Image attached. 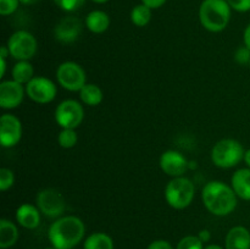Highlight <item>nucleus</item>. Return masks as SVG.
Masks as SVG:
<instances>
[{
	"instance_id": "nucleus-34",
	"label": "nucleus",
	"mask_w": 250,
	"mask_h": 249,
	"mask_svg": "<svg viewBox=\"0 0 250 249\" xmlns=\"http://www.w3.org/2000/svg\"><path fill=\"white\" fill-rule=\"evenodd\" d=\"M244 44H246L247 48L250 49V23L247 26L246 31H244Z\"/></svg>"
},
{
	"instance_id": "nucleus-36",
	"label": "nucleus",
	"mask_w": 250,
	"mask_h": 249,
	"mask_svg": "<svg viewBox=\"0 0 250 249\" xmlns=\"http://www.w3.org/2000/svg\"><path fill=\"white\" fill-rule=\"evenodd\" d=\"M244 161H246V164L250 168V149H248V150L246 151V154H244Z\"/></svg>"
},
{
	"instance_id": "nucleus-19",
	"label": "nucleus",
	"mask_w": 250,
	"mask_h": 249,
	"mask_svg": "<svg viewBox=\"0 0 250 249\" xmlns=\"http://www.w3.org/2000/svg\"><path fill=\"white\" fill-rule=\"evenodd\" d=\"M19 239V229L9 220L0 221V248L7 249L14 246Z\"/></svg>"
},
{
	"instance_id": "nucleus-12",
	"label": "nucleus",
	"mask_w": 250,
	"mask_h": 249,
	"mask_svg": "<svg viewBox=\"0 0 250 249\" xmlns=\"http://www.w3.org/2000/svg\"><path fill=\"white\" fill-rule=\"evenodd\" d=\"M83 24L80 19L73 16L63 17L60 22L55 26L54 29V36L55 39L60 43L68 44L73 43L77 38H80L82 33Z\"/></svg>"
},
{
	"instance_id": "nucleus-17",
	"label": "nucleus",
	"mask_w": 250,
	"mask_h": 249,
	"mask_svg": "<svg viewBox=\"0 0 250 249\" xmlns=\"http://www.w3.org/2000/svg\"><path fill=\"white\" fill-rule=\"evenodd\" d=\"M232 188L241 199L250 200V168H241L231 178Z\"/></svg>"
},
{
	"instance_id": "nucleus-8",
	"label": "nucleus",
	"mask_w": 250,
	"mask_h": 249,
	"mask_svg": "<svg viewBox=\"0 0 250 249\" xmlns=\"http://www.w3.org/2000/svg\"><path fill=\"white\" fill-rule=\"evenodd\" d=\"M84 111L82 105L72 99L63 100L55 110V120L62 128H77L83 121Z\"/></svg>"
},
{
	"instance_id": "nucleus-41",
	"label": "nucleus",
	"mask_w": 250,
	"mask_h": 249,
	"mask_svg": "<svg viewBox=\"0 0 250 249\" xmlns=\"http://www.w3.org/2000/svg\"><path fill=\"white\" fill-rule=\"evenodd\" d=\"M249 67H250V62H249Z\"/></svg>"
},
{
	"instance_id": "nucleus-4",
	"label": "nucleus",
	"mask_w": 250,
	"mask_h": 249,
	"mask_svg": "<svg viewBox=\"0 0 250 249\" xmlns=\"http://www.w3.org/2000/svg\"><path fill=\"white\" fill-rule=\"evenodd\" d=\"M243 145L236 139H222L217 142L211 150V160L216 166L229 168L238 165L244 159Z\"/></svg>"
},
{
	"instance_id": "nucleus-5",
	"label": "nucleus",
	"mask_w": 250,
	"mask_h": 249,
	"mask_svg": "<svg viewBox=\"0 0 250 249\" xmlns=\"http://www.w3.org/2000/svg\"><path fill=\"white\" fill-rule=\"evenodd\" d=\"M165 198L173 209H185L189 207L194 198V185L187 177H175L166 186Z\"/></svg>"
},
{
	"instance_id": "nucleus-35",
	"label": "nucleus",
	"mask_w": 250,
	"mask_h": 249,
	"mask_svg": "<svg viewBox=\"0 0 250 249\" xmlns=\"http://www.w3.org/2000/svg\"><path fill=\"white\" fill-rule=\"evenodd\" d=\"M0 67H1V72H0V77H4L5 70H6V61L4 58H0Z\"/></svg>"
},
{
	"instance_id": "nucleus-11",
	"label": "nucleus",
	"mask_w": 250,
	"mask_h": 249,
	"mask_svg": "<svg viewBox=\"0 0 250 249\" xmlns=\"http://www.w3.org/2000/svg\"><path fill=\"white\" fill-rule=\"evenodd\" d=\"M22 137L21 121L16 116L4 114L0 117V143L5 148L16 145Z\"/></svg>"
},
{
	"instance_id": "nucleus-22",
	"label": "nucleus",
	"mask_w": 250,
	"mask_h": 249,
	"mask_svg": "<svg viewBox=\"0 0 250 249\" xmlns=\"http://www.w3.org/2000/svg\"><path fill=\"white\" fill-rule=\"evenodd\" d=\"M33 67L28 61H19L12 68V78L20 84H27L33 78Z\"/></svg>"
},
{
	"instance_id": "nucleus-21",
	"label": "nucleus",
	"mask_w": 250,
	"mask_h": 249,
	"mask_svg": "<svg viewBox=\"0 0 250 249\" xmlns=\"http://www.w3.org/2000/svg\"><path fill=\"white\" fill-rule=\"evenodd\" d=\"M84 249H114L111 237L103 232L92 233L84 242Z\"/></svg>"
},
{
	"instance_id": "nucleus-38",
	"label": "nucleus",
	"mask_w": 250,
	"mask_h": 249,
	"mask_svg": "<svg viewBox=\"0 0 250 249\" xmlns=\"http://www.w3.org/2000/svg\"><path fill=\"white\" fill-rule=\"evenodd\" d=\"M205 249H224V248L220 246H217V244H210V246L205 247Z\"/></svg>"
},
{
	"instance_id": "nucleus-29",
	"label": "nucleus",
	"mask_w": 250,
	"mask_h": 249,
	"mask_svg": "<svg viewBox=\"0 0 250 249\" xmlns=\"http://www.w3.org/2000/svg\"><path fill=\"white\" fill-rule=\"evenodd\" d=\"M231 9L238 12H247L250 10V0H227Z\"/></svg>"
},
{
	"instance_id": "nucleus-39",
	"label": "nucleus",
	"mask_w": 250,
	"mask_h": 249,
	"mask_svg": "<svg viewBox=\"0 0 250 249\" xmlns=\"http://www.w3.org/2000/svg\"><path fill=\"white\" fill-rule=\"evenodd\" d=\"M92 1L97 2V4H104V2L109 1V0H92Z\"/></svg>"
},
{
	"instance_id": "nucleus-28",
	"label": "nucleus",
	"mask_w": 250,
	"mask_h": 249,
	"mask_svg": "<svg viewBox=\"0 0 250 249\" xmlns=\"http://www.w3.org/2000/svg\"><path fill=\"white\" fill-rule=\"evenodd\" d=\"M20 0H0V14L2 16L14 14L17 10Z\"/></svg>"
},
{
	"instance_id": "nucleus-31",
	"label": "nucleus",
	"mask_w": 250,
	"mask_h": 249,
	"mask_svg": "<svg viewBox=\"0 0 250 249\" xmlns=\"http://www.w3.org/2000/svg\"><path fill=\"white\" fill-rule=\"evenodd\" d=\"M148 249H173V248L167 241L159 239V241H154L153 243L149 244Z\"/></svg>"
},
{
	"instance_id": "nucleus-23",
	"label": "nucleus",
	"mask_w": 250,
	"mask_h": 249,
	"mask_svg": "<svg viewBox=\"0 0 250 249\" xmlns=\"http://www.w3.org/2000/svg\"><path fill=\"white\" fill-rule=\"evenodd\" d=\"M131 20L137 27L146 26L151 20V9L144 4L137 5L132 10Z\"/></svg>"
},
{
	"instance_id": "nucleus-13",
	"label": "nucleus",
	"mask_w": 250,
	"mask_h": 249,
	"mask_svg": "<svg viewBox=\"0 0 250 249\" xmlns=\"http://www.w3.org/2000/svg\"><path fill=\"white\" fill-rule=\"evenodd\" d=\"M24 90L16 81H4L0 83V106L2 109H15L23 100Z\"/></svg>"
},
{
	"instance_id": "nucleus-20",
	"label": "nucleus",
	"mask_w": 250,
	"mask_h": 249,
	"mask_svg": "<svg viewBox=\"0 0 250 249\" xmlns=\"http://www.w3.org/2000/svg\"><path fill=\"white\" fill-rule=\"evenodd\" d=\"M80 97L81 100L89 106H97L103 102L102 89L93 83H88L80 90Z\"/></svg>"
},
{
	"instance_id": "nucleus-6",
	"label": "nucleus",
	"mask_w": 250,
	"mask_h": 249,
	"mask_svg": "<svg viewBox=\"0 0 250 249\" xmlns=\"http://www.w3.org/2000/svg\"><path fill=\"white\" fill-rule=\"evenodd\" d=\"M10 55L19 61H27L37 53V41L27 31H17L7 42Z\"/></svg>"
},
{
	"instance_id": "nucleus-27",
	"label": "nucleus",
	"mask_w": 250,
	"mask_h": 249,
	"mask_svg": "<svg viewBox=\"0 0 250 249\" xmlns=\"http://www.w3.org/2000/svg\"><path fill=\"white\" fill-rule=\"evenodd\" d=\"M54 1H55V4L58 5L60 9L68 12H72L81 9V7L84 5L85 0H54Z\"/></svg>"
},
{
	"instance_id": "nucleus-14",
	"label": "nucleus",
	"mask_w": 250,
	"mask_h": 249,
	"mask_svg": "<svg viewBox=\"0 0 250 249\" xmlns=\"http://www.w3.org/2000/svg\"><path fill=\"white\" fill-rule=\"evenodd\" d=\"M161 170L168 176L181 177L188 167V161L185 156L176 150H167L160 158Z\"/></svg>"
},
{
	"instance_id": "nucleus-40",
	"label": "nucleus",
	"mask_w": 250,
	"mask_h": 249,
	"mask_svg": "<svg viewBox=\"0 0 250 249\" xmlns=\"http://www.w3.org/2000/svg\"><path fill=\"white\" fill-rule=\"evenodd\" d=\"M45 249H56L55 247H49V248H45Z\"/></svg>"
},
{
	"instance_id": "nucleus-9",
	"label": "nucleus",
	"mask_w": 250,
	"mask_h": 249,
	"mask_svg": "<svg viewBox=\"0 0 250 249\" xmlns=\"http://www.w3.org/2000/svg\"><path fill=\"white\" fill-rule=\"evenodd\" d=\"M37 205L39 210L48 217H59L65 212L66 200L59 190L46 188L37 195Z\"/></svg>"
},
{
	"instance_id": "nucleus-25",
	"label": "nucleus",
	"mask_w": 250,
	"mask_h": 249,
	"mask_svg": "<svg viewBox=\"0 0 250 249\" xmlns=\"http://www.w3.org/2000/svg\"><path fill=\"white\" fill-rule=\"evenodd\" d=\"M176 249H204L203 242L198 236H187L183 237L177 244Z\"/></svg>"
},
{
	"instance_id": "nucleus-7",
	"label": "nucleus",
	"mask_w": 250,
	"mask_h": 249,
	"mask_svg": "<svg viewBox=\"0 0 250 249\" xmlns=\"http://www.w3.org/2000/svg\"><path fill=\"white\" fill-rule=\"evenodd\" d=\"M56 78L61 87L70 92H78L87 84L84 70L73 61L61 63L56 71Z\"/></svg>"
},
{
	"instance_id": "nucleus-32",
	"label": "nucleus",
	"mask_w": 250,
	"mask_h": 249,
	"mask_svg": "<svg viewBox=\"0 0 250 249\" xmlns=\"http://www.w3.org/2000/svg\"><path fill=\"white\" fill-rule=\"evenodd\" d=\"M142 2L150 7V9H158V7L163 6L165 4L166 0H142Z\"/></svg>"
},
{
	"instance_id": "nucleus-15",
	"label": "nucleus",
	"mask_w": 250,
	"mask_h": 249,
	"mask_svg": "<svg viewBox=\"0 0 250 249\" xmlns=\"http://www.w3.org/2000/svg\"><path fill=\"white\" fill-rule=\"evenodd\" d=\"M16 220L24 228H36V227L39 226V222H41L39 210L34 205L22 204L16 210Z\"/></svg>"
},
{
	"instance_id": "nucleus-37",
	"label": "nucleus",
	"mask_w": 250,
	"mask_h": 249,
	"mask_svg": "<svg viewBox=\"0 0 250 249\" xmlns=\"http://www.w3.org/2000/svg\"><path fill=\"white\" fill-rule=\"evenodd\" d=\"M38 1H41V0H20V2H22L24 5H33L37 4Z\"/></svg>"
},
{
	"instance_id": "nucleus-26",
	"label": "nucleus",
	"mask_w": 250,
	"mask_h": 249,
	"mask_svg": "<svg viewBox=\"0 0 250 249\" xmlns=\"http://www.w3.org/2000/svg\"><path fill=\"white\" fill-rule=\"evenodd\" d=\"M15 182L14 172L10 168H0V189L7 190Z\"/></svg>"
},
{
	"instance_id": "nucleus-18",
	"label": "nucleus",
	"mask_w": 250,
	"mask_h": 249,
	"mask_svg": "<svg viewBox=\"0 0 250 249\" xmlns=\"http://www.w3.org/2000/svg\"><path fill=\"white\" fill-rule=\"evenodd\" d=\"M85 26L93 33H104L110 26V19L106 12L94 10L85 17Z\"/></svg>"
},
{
	"instance_id": "nucleus-3",
	"label": "nucleus",
	"mask_w": 250,
	"mask_h": 249,
	"mask_svg": "<svg viewBox=\"0 0 250 249\" xmlns=\"http://www.w3.org/2000/svg\"><path fill=\"white\" fill-rule=\"evenodd\" d=\"M199 19L205 29L221 32L231 19V6L227 0H204L200 5Z\"/></svg>"
},
{
	"instance_id": "nucleus-10",
	"label": "nucleus",
	"mask_w": 250,
	"mask_h": 249,
	"mask_svg": "<svg viewBox=\"0 0 250 249\" xmlns=\"http://www.w3.org/2000/svg\"><path fill=\"white\" fill-rule=\"evenodd\" d=\"M26 93L33 102L48 104L56 97V85L45 77H33L26 84Z\"/></svg>"
},
{
	"instance_id": "nucleus-16",
	"label": "nucleus",
	"mask_w": 250,
	"mask_h": 249,
	"mask_svg": "<svg viewBox=\"0 0 250 249\" xmlns=\"http://www.w3.org/2000/svg\"><path fill=\"white\" fill-rule=\"evenodd\" d=\"M226 249H250V232L243 226L229 229L226 236Z\"/></svg>"
},
{
	"instance_id": "nucleus-24",
	"label": "nucleus",
	"mask_w": 250,
	"mask_h": 249,
	"mask_svg": "<svg viewBox=\"0 0 250 249\" xmlns=\"http://www.w3.org/2000/svg\"><path fill=\"white\" fill-rule=\"evenodd\" d=\"M58 141H59V144H60L62 148L70 149L76 145V143H77L78 141V136L77 133H76L75 129L62 128V131L59 133Z\"/></svg>"
},
{
	"instance_id": "nucleus-2",
	"label": "nucleus",
	"mask_w": 250,
	"mask_h": 249,
	"mask_svg": "<svg viewBox=\"0 0 250 249\" xmlns=\"http://www.w3.org/2000/svg\"><path fill=\"white\" fill-rule=\"evenodd\" d=\"M84 224L76 216H65L53 222L48 237L56 249H72L84 236Z\"/></svg>"
},
{
	"instance_id": "nucleus-1",
	"label": "nucleus",
	"mask_w": 250,
	"mask_h": 249,
	"mask_svg": "<svg viewBox=\"0 0 250 249\" xmlns=\"http://www.w3.org/2000/svg\"><path fill=\"white\" fill-rule=\"evenodd\" d=\"M202 199L205 208L216 216H226L237 207V194L233 188L220 181H211L205 185Z\"/></svg>"
},
{
	"instance_id": "nucleus-30",
	"label": "nucleus",
	"mask_w": 250,
	"mask_h": 249,
	"mask_svg": "<svg viewBox=\"0 0 250 249\" xmlns=\"http://www.w3.org/2000/svg\"><path fill=\"white\" fill-rule=\"evenodd\" d=\"M234 59L238 63L241 65H246V63L250 62V49L247 48V46H243V48H239L237 50L236 55H234Z\"/></svg>"
},
{
	"instance_id": "nucleus-33",
	"label": "nucleus",
	"mask_w": 250,
	"mask_h": 249,
	"mask_svg": "<svg viewBox=\"0 0 250 249\" xmlns=\"http://www.w3.org/2000/svg\"><path fill=\"white\" fill-rule=\"evenodd\" d=\"M198 237H199L200 241L204 243V242H209L210 241V237H211V234H210V232L208 231V229H203V231L199 232Z\"/></svg>"
}]
</instances>
